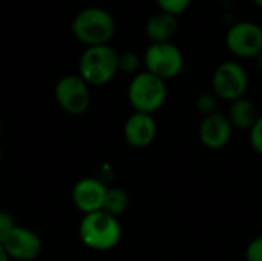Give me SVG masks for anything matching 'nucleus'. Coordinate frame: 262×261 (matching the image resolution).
<instances>
[{"label": "nucleus", "mask_w": 262, "mask_h": 261, "mask_svg": "<svg viewBox=\"0 0 262 261\" xmlns=\"http://www.w3.org/2000/svg\"><path fill=\"white\" fill-rule=\"evenodd\" d=\"M121 235L123 229L118 218L104 211L83 215L78 226V237L81 243L86 248L98 252L114 249L120 243Z\"/></svg>", "instance_id": "f257e3e1"}, {"label": "nucleus", "mask_w": 262, "mask_h": 261, "mask_svg": "<svg viewBox=\"0 0 262 261\" xmlns=\"http://www.w3.org/2000/svg\"><path fill=\"white\" fill-rule=\"evenodd\" d=\"M74 35L88 46L107 45L115 35L117 25L106 9L103 8H84L72 20Z\"/></svg>", "instance_id": "f03ea898"}, {"label": "nucleus", "mask_w": 262, "mask_h": 261, "mask_svg": "<svg viewBox=\"0 0 262 261\" xmlns=\"http://www.w3.org/2000/svg\"><path fill=\"white\" fill-rule=\"evenodd\" d=\"M118 72V52L109 45L88 46L78 62V75L89 86H103Z\"/></svg>", "instance_id": "7ed1b4c3"}, {"label": "nucleus", "mask_w": 262, "mask_h": 261, "mask_svg": "<svg viewBox=\"0 0 262 261\" xmlns=\"http://www.w3.org/2000/svg\"><path fill=\"white\" fill-rule=\"evenodd\" d=\"M167 98V85L157 75L143 71L132 77L127 86V100L134 112L150 114L163 108Z\"/></svg>", "instance_id": "20e7f679"}, {"label": "nucleus", "mask_w": 262, "mask_h": 261, "mask_svg": "<svg viewBox=\"0 0 262 261\" xmlns=\"http://www.w3.org/2000/svg\"><path fill=\"white\" fill-rule=\"evenodd\" d=\"M146 71L167 82L178 77L184 69V55L173 43H150L143 55Z\"/></svg>", "instance_id": "39448f33"}, {"label": "nucleus", "mask_w": 262, "mask_h": 261, "mask_svg": "<svg viewBox=\"0 0 262 261\" xmlns=\"http://www.w3.org/2000/svg\"><path fill=\"white\" fill-rule=\"evenodd\" d=\"M249 88V75L246 68L235 62L227 60L216 66L212 75V91L220 100L229 103L246 97Z\"/></svg>", "instance_id": "423d86ee"}, {"label": "nucleus", "mask_w": 262, "mask_h": 261, "mask_svg": "<svg viewBox=\"0 0 262 261\" xmlns=\"http://www.w3.org/2000/svg\"><path fill=\"white\" fill-rule=\"evenodd\" d=\"M54 97L57 105L72 117L83 115L91 106L89 85L80 75L61 77L54 88Z\"/></svg>", "instance_id": "0eeeda50"}, {"label": "nucleus", "mask_w": 262, "mask_h": 261, "mask_svg": "<svg viewBox=\"0 0 262 261\" xmlns=\"http://www.w3.org/2000/svg\"><path fill=\"white\" fill-rule=\"evenodd\" d=\"M226 46L238 58H256L262 52V26L250 22H235L226 32Z\"/></svg>", "instance_id": "6e6552de"}, {"label": "nucleus", "mask_w": 262, "mask_h": 261, "mask_svg": "<svg viewBox=\"0 0 262 261\" xmlns=\"http://www.w3.org/2000/svg\"><path fill=\"white\" fill-rule=\"evenodd\" d=\"M11 260L34 261L37 260L43 249V242L40 235L23 226H15L2 245Z\"/></svg>", "instance_id": "1a4fd4ad"}, {"label": "nucleus", "mask_w": 262, "mask_h": 261, "mask_svg": "<svg viewBox=\"0 0 262 261\" xmlns=\"http://www.w3.org/2000/svg\"><path fill=\"white\" fill-rule=\"evenodd\" d=\"M233 126L226 114L213 112L210 115L203 117L200 128H198V137L203 146L212 151H220L226 148L232 138Z\"/></svg>", "instance_id": "9d476101"}, {"label": "nucleus", "mask_w": 262, "mask_h": 261, "mask_svg": "<svg viewBox=\"0 0 262 261\" xmlns=\"http://www.w3.org/2000/svg\"><path fill=\"white\" fill-rule=\"evenodd\" d=\"M106 191L107 186L101 180L94 177H84L78 180L72 188V203L80 212H83V215L101 211Z\"/></svg>", "instance_id": "9b49d317"}, {"label": "nucleus", "mask_w": 262, "mask_h": 261, "mask_svg": "<svg viewBox=\"0 0 262 261\" xmlns=\"http://www.w3.org/2000/svg\"><path fill=\"white\" fill-rule=\"evenodd\" d=\"M157 122L150 114L134 112L127 117L123 126V137L132 148L143 149L154 143L157 137Z\"/></svg>", "instance_id": "f8f14e48"}, {"label": "nucleus", "mask_w": 262, "mask_h": 261, "mask_svg": "<svg viewBox=\"0 0 262 261\" xmlns=\"http://www.w3.org/2000/svg\"><path fill=\"white\" fill-rule=\"evenodd\" d=\"M178 29H180L178 17L161 12V11H158L157 14L149 17V20L146 22V26H144L146 37L150 40V43L172 42L173 37L178 34Z\"/></svg>", "instance_id": "ddd939ff"}, {"label": "nucleus", "mask_w": 262, "mask_h": 261, "mask_svg": "<svg viewBox=\"0 0 262 261\" xmlns=\"http://www.w3.org/2000/svg\"><path fill=\"white\" fill-rule=\"evenodd\" d=\"M233 129H241V131H250L258 118L261 117L258 106L255 105L253 100L243 97L230 103L229 114H227Z\"/></svg>", "instance_id": "4468645a"}, {"label": "nucleus", "mask_w": 262, "mask_h": 261, "mask_svg": "<svg viewBox=\"0 0 262 261\" xmlns=\"http://www.w3.org/2000/svg\"><path fill=\"white\" fill-rule=\"evenodd\" d=\"M129 203H130V198H129L127 191H124L123 188H118V186L107 188L101 211L118 218L120 215H123L127 211Z\"/></svg>", "instance_id": "2eb2a0df"}, {"label": "nucleus", "mask_w": 262, "mask_h": 261, "mask_svg": "<svg viewBox=\"0 0 262 261\" xmlns=\"http://www.w3.org/2000/svg\"><path fill=\"white\" fill-rule=\"evenodd\" d=\"M143 58L135 51L118 52V71L124 74H138Z\"/></svg>", "instance_id": "dca6fc26"}, {"label": "nucleus", "mask_w": 262, "mask_h": 261, "mask_svg": "<svg viewBox=\"0 0 262 261\" xmlns=\"http://www.w3.org/2000/svg\"><path fill=\"white\" fill-rule=\"evenodd\" d=\"M155 3L161 12L178 17L190 8L192 0H155Z\"/></svg>", "instance_id": "f3484780"}, {"label": "nucleus", "mask_w": 262, "mask_h": 261, "mask_svg": "<svg viewBox=\"0 0 262 261\" xmlns=\"http://www.w3.org/2000/svg\"><path fill=\"white\" fill-rule=\"evenodd\" d=\"M195 108L196 111L206 117V115H210L213 112H216V108H218V98L213 92H203L196 97L195 100Z\"/></svg>", "instance_id": "a211bd4d"}, {"label": "nucleus", "mask_w": 262, "mask_h": 261, "mask_svg": "<svg viewBox=\"0 0 262 261\" xmlns=\"http://www.w3.org/2000/svg\"><path fill=\"white\" fill-rule=\"evenodd\" d=\"M15 226L17 225H15L14 217L6 211H0V245L5 243V240L8 238V235L12 232Z\"/></svg>", "instance_id": "6ab92c4d"}, {"label": "nucleus", "mask_w": 262, "mask_h": 261, "mask_svg": "<svg viewBox=\"0 0 262 261\" xmlns=\"http://www.w3.org/2000/svg\"><path fill=\"white\" fill-rule=\"evenodd\" d=\"M246 261H262V235L255 237L246 248Z\"/></svg>", "instance_id": "aec40b11"}, {"label": "nucleus", "mask_w": 262, "mask_h": 261, "mask_svg": "<svg viewBox=\"0 0 262 261\" xmlns=\"http://www.w3.org/2000/svg\"><path fill=\"white\" fill-rule=\"evenodd\" d=\"M249 132H250V145H252V148L255 149V152L262 155V115L258 118V122L255 123V126Z\"/></svg>", "instance_id": "412c9836"}, {"label": "nucleus", "mask_w": 262, "mask_h": 261, "mask_svg": "<svg viewBox=\"0 0 262 261\" xmlns=\"http://www.w3.org/2000/svg\"><path fill=\"white\" fill-rule=\"evenodd\" d=\"M0 261H11L9 255L6 254V251H5V248L2 245H0Z\"/></svg>", "instance_id": "4be33fe9"}, {"label": "nucleus", "mask_w": 262, "mask_h": 261, "mask_svg": "<svg viewBox=\"0 0 262 261\" xmlns=\"http://www.w3.org/2000/svg\"><path fill=\"white\" fill-rule=\"evenodd\" d=\"M256 66H258V71L262 74V52L256 57Z\"/></svg>", "instance_id": "5701e85b"}, {"label": "nucleus", "mask_w": 262, "mask_h": 261, "mask_svg": "<svg viewBox=\"0 0 262 261\" xmlns=\"http://www.w3.org/2000/svg\"><path fill=\"white\" fill-rule=\"evenodd\" d=\"M250 2H252L253 5H256L258 8H261L262 9V0H250Z\"/></svg>", "instance_id": "b1692460"}, {"label": "nucleus", "mask_w": 262, "mask_h": 261, "mask_svg": "<svg viewBox=\"0 0 262 261\" xmlns=\"http://www.w3.org/2000/svg\"><path fill=\"white\" fill-rule=\"evenodd\" d=\"M2 158H3V151H2V146H0V162H2Z\"/></svg>", "instance_id": "393cba45"}, {"label": "nucleus", "mask_w": 262, "mask_h": 261, "mask_svg": "<svg viewBox=\"0 0 262 261\" xmlns=\"http://www.w3.org/2000/svg\"><path fill=\"white\" fill-rule=\"evenodd\" d=\"M0 134H2V118H0Z\"/></svg>", "instance_id": "a878e982"}]
</instances>
